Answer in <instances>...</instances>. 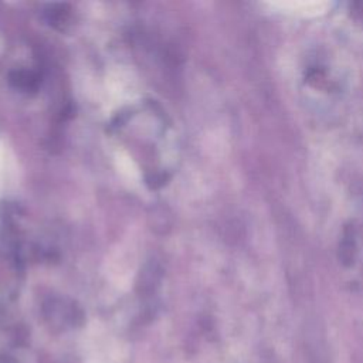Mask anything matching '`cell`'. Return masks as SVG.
Masks as SVG:
<instances>
[{
    "instance_id": "cell-1",
    "label": "cell",
    "mask_w": 363,
    "mask_h": 363,
    "mask_svg": "<svg viewBox=\"0 0 363 363\" xmlns=\"http://www.w3.org/2000/svg\"><path fill=\"white\" fill-rule=\"evenodd\" d=\"M10 84L18 89L20 92H35L38 88V75L33 71H27V69H17L13 71L9 77Z\"/></svg>"
},
{
    "instance_id": "cell-2",
    "label": "cell",
    "mask_w": 363,
    "mask_h": 363,
    "mask_svg": "<svg viewBox=\"0 0 363 363\" xmlns=\"http://www.w3.org/2000/svg\"><path fill=\"white\" fill-rule=\"evenodd\" d=\"M45 17L54 27L62 28L69 17V9L67 4H51L45 10Z\"/></svg>"
}]
</instances>
